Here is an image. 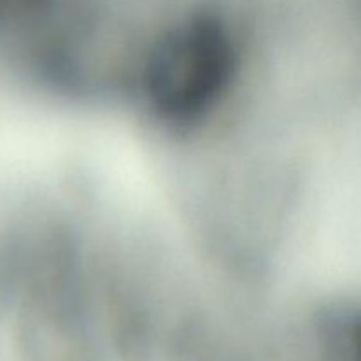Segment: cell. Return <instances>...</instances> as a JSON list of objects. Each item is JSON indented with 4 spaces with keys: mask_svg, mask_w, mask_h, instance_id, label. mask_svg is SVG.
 <instances>
[{
    "mask_svg": "<svg viewBox=\"0 0 361 361\" xmlns=\"http://www.w3.org/2000/svg\"><path fill=\"white\" fill-rule=\"evenodd\" d=\"M236 55L224 28L197 18L166 35L150 56L147 92L168 122L201 118L221 99L235 74Z\"/></svg>",
    "mask_w": 361,
    "mask_h": 361,
    "instance_id": "6da1fadb",
    "label": "cell"
}]
</instances>
